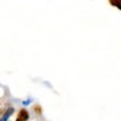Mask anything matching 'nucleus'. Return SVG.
<instances>
[{"label": "nucleus", "mask_w": 121, "mask_h": 121, "mask_svg": "<svg viewBox=\"0 0 121 121\" xmlns=\"http://www.w3.org/2000/svg\"><path fill=\"white\" fill-rule=\"evenodd\" d=\"M30 103H32V99H26V100H23V102H22L23 105H29Z\"/></svg>", "instance_id": "nucleus-2"}, {"label": "nucleus", "mask_w": 121, "mask_h": 121, "mask_svg": "<svg viewBox=\"0 0 121 121\" xmlns=\"http://www.w3.org/2000/svg\"><path fill=\"white\" fill-rule=\"evenodd\" d=\"M13 113H15V109H13V108H9V109H6L5 112L1 114V116H0V121H9L10 117L12 116Z\"/></svg>", "instance_id": "nucleus-1"}]
</instances>
